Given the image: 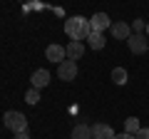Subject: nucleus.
Segmentation results:
<instances>
[{
    "instance_id": "obj_19",
    "label": "nucleus",
    "mask_w": 149,
    "mask_h": 139,
    "mask_svg": "<svg viewBox=\"0 0 149 139\" xmlns=\"http://www.w3.org/2000/svg\"><path fill=\"white\" fill-rule=\"evenodd\" d=\"M13 139H30V134H27V132H22V134H15Z\"/></svg>"
},
{
    "instance_id": "obj_20",
    "label": "nucleus",
    "mask_w": 149,
    "mask_h": 139,
    "mask_svg": "<svg viewBox=\"0 0 149 139\" xmlns=\"http://www.w3.org/2000/svg\"><path fill=\"white\" fill-rule=\"evenodd\" d=\"M144 32H147V35H149V22H147V30H144Z\"/></svg>"
},
{
    "instance_id": "obj_9",
    "label": "nucleus",
    "mask_w": 149,
    "mask_h": 139,
    "mask_svg": "<svg viewBox=\"0 0 149 139\" xmlns=\"http://www.w3.org/2000/svg\"><path fill=\"white\" fill-rule=\"evenodd\" d=\"M92 139H114V129L109 124H92Z\"/></svg>"
},
{
    "instance_id": "obj_11",
    "label": "nucleus",
    "mask_w": 149,
    "mask_h": 139,
    "mask_svg": "<svg viewBox=\"0 0 149 139\" xmlns=\"http://www.w3.org/2000/svg\"><path fill=\"white\" fill-rule=\"evenodd\" d=\"M72 139H92V127H87V124H74Z\"/></svg>"
},
{
    "instance_id": "obj_17",
    "label": "nucleus",
    "mask_w": 149,
    "mask_h": 139,
    "mask_svg": "<svg viewBox=\"0 0 149 139\" xmlns=\"http://www.w3.org/2000/svg\"><path fill=\"white\" fill-rule=\"evenodd\" d=\"M134 139H149V127H142L137 134H134Z\"/></svg>"
},
{
    "instance_id": "obj_3",
    "label": "nucleus",
    "mask_w": 149,
    "mask_h": 139,
    "mask_svg": "<svg viewBox=\"0 0 149 139\" xmlns=\"http://www.w3.org/2000/svg\"><path fill=\"white\" fill-rule=\"evenodd\" d=\"M57 77H60L62 82H72L74 77H77V62L65 60L62 65H57Z\"/></svg>"
},
{
    "instance_id": "obj_4",
    "label": "nucleus",
    "mask_w": 149,
    "mask_h": 139,
    "mask_svg": "<svg viewBox=\"0 0 149 139\" xmlns=\"http://www.w3.org/2000/svg\"><path fill=\"white\" fill-rule=\"evenodd\" d=\"M90 27H92V32H102V35H104L107 27H112V20H109L107 13H95V15L90 17Z\"/></svg>"
},
{
    "instance_id": "obj_2",
    "label": "nucleus",
    "mask_w": 149,
    "mask_h": 139,
    "mask_svg": "<svg viewBox=\"0 0 149 139\" xmlns=\"http://www.w3.org/2000/svg\"><path fill=\"white\" fill-rule=\"evenodd\" d=\"M3 119H5V129H10L13 134H22V132H27V117H25L22 112L8 109Z\"/></svg>"
},
{
    "instance_id": "obj_18",
    "label": "nucleus",
    "mask_w": 149,
    "mask_h": 139,
    "mask_svg": "<svg viewBox=\"0 0 149 139\" xmlns=\"http://www.w3.org/2000/svg\"><path fill=\"white\" fill-rule=\"evenodd\" d=\"M114 139H134V134H127V132H122V134H114Z\"/></svg>"
},
{
    "instance_id": "obj_14",
    "label": "nucleus",
    "mask_w": 149,
    "mask_h": 139,
    "mask_svg": "<svg viewBox=\"0 0 149 139\" xmlns=\"http://www.w3.org/2000/svg\"><path fill=\"white\" fill-rule=\"evenodd\" d=\"M139 129H142L139 119L137 117H127V122H124V132H127V134H137Z\"/></svg>"
},
{
    "instance_id": "obj_16",
    "label": "nucleus",
    "mask_w": 149,
    "mask_h": 139,
    "mask_svg": "<svg viewBox=\"0 0 149 139\" xmlns=\"http://www.w3.org/2000/svg\"><path fill=\"white\" fill-rule=\"evenodd\" d=\"M144 30H147V22L144 20H134L132 22V32L134 35H144Z\"/></svg>"
},
{
    "instance_id": "obj_10",
    "label": "nucleus",
    "mask_w": 149,
    "mask_h": 139,
    "mask_svg": "<svg viewBox=\"0 0 149 139\" xmlns=\"http://www.w3.org/2000/svg\"><path fill=\"white\" fill-rule=\"evenodd\" d=\"M65 52H67V60H80L82 55H85V42H67V47H65Z\"/></svg>"
},
{
    "instance_id": "obj_8",
    "label": "nucleus",
    "mask_w": 149,
    "mask_h": 139,
    "mask_svg": "<svg viewBox=\"0 0 149 139\" xmlns=\"http://www.w3.org/2000/svg\"><path fill=\"white\" fill-rule=\"evenodd\" d=\"M30 85H32V90H42V87H47L50 85V72H47V70H35L32 77H30Z\"/></svg>"
},
{
    "instance_id": "obj_7",
    "label": "nucleus",
    "mask_w": 149,
    "mask_h": 139,
    "mask_svg": "<svg viewBox=\"0 0 149 139\" xmlns=\"http://www.w3.org/2000/svg\"><path fill=\"white\" fill-rule=\"evenodd\" d=\"M109 32H112V38L114 40H129L132 38V25H127V22H112V27H109Z\"/></svg>"
},
{
    "instance_id": "obj_1",
    "label": "nucleus",
    "mask_w": 149,
    "mask_h": 139,
    "mask_svg": "<svg viewBox=\"0 0 149 139\" xmlns=\"http://www.w3.org/2000/svg\"><path fill=\"white\" fill-rule=\"evenodd\" d=\"M65 35H67L72 42H82L92 35V27H90V20H85L82 15H72L65 20Z\"/></svg>"
},
{
    "instance_id": "obj_15",
    "label": "nucleus",
    "mask_w": 149,
    "mask_h": 139,
    "mask_svg": "<svg viewBox=\"0 0 149 139\" xmlns=\"http://www.w3.org/2000/svg\"><path fill=\"white\" fill-rule=\"evenodd\" d=\"M25 102L27 104H37V102H40V90H27V95H25Z\"/></svg>"
},
{
    "instance_id": "obj_13",
    "label": "nucleus",
    "mask_w": 149,
    "mask_h": 139,
    "mask_svg": "<svg viewBox=\"0 0 149 139\" xmlns=\"http://www.w3.org/2000/svg\"><path fill=\"white\" fill-rule=\"evenodd\" d=\"M87 45H90L92 50H102L104 47V35H102V32H92L90 38H87Z\"/></svg>"
},
{
    "instance_id": "obj_5",
    "label": "nucleus",
    "mask_w": 149,
    "mask_h": 139,
    "mask_svg": "<svg viewBox=\"0 0 149 139\" xmlns=\"http://www.w3.org/2000/svg\"><path fill=\"white\" fill-rule=\"evenodd\" d=\"M45 57H47L50 62H55V65H62L65 60H67V52H65L62 45L52 42V45H47V50H45Z\"/></svg>"
},
{
    "instance_id": "obj_6",
    "label": "nucleus",
    "mask_w": 149,
    "mask_h": 139,
    "mask_svg": "<svg viewBox=\"0 0 149 139\" xmlns=\"http://www.w3.org/2000/svg\"><path fill=\"white\" fill-rule=\"evenodd\" d=\"M127 47H129L132 55H144L149 50V45H147V40H144V35H134L132 32V38L127 40Z\"/></svg>"
},
{
    "instance_id": "obj_12",
    "label": "nucleus",
    "mask_w": 149,
    "mask_h": 139,
    "mask_svg": "<svg viewBox=\"0 0 149 139\" xmlns=\"http://www.w3.org/2000/svg\"><path fill=\"white\" fill-rule=\"evenodd\" d=\"M112 82H114V85H127V82H129L127 70H124V67H114V70H112Z\"/></svg>"
}]
</instances>
